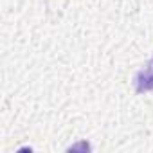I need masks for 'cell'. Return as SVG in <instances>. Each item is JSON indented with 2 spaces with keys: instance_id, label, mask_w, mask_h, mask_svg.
Wrapping results in <instances>:
<instances>
[{
  "instance_id": "obj_1",
  "label": "cell",
  "mask_w": 153,
  "mask_h": 153,
  "mask_svg": "<svg viewBox=\"0 0 153 153\" xmlns=\"http://www.w3.org/2000/svg\"><path fill=\"white\" fill-rule=\"evenodd\" d=\"M135 90L148 92L153 90V59H149L135 76Z\"/></svg>"
}]
</instances>
